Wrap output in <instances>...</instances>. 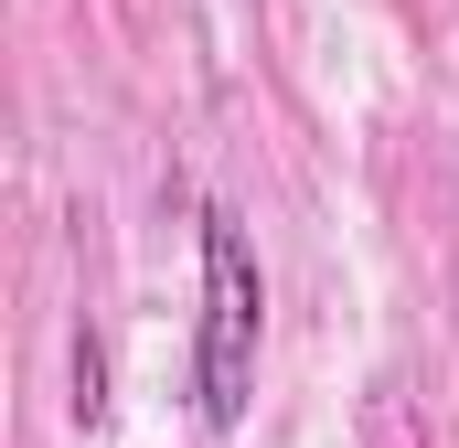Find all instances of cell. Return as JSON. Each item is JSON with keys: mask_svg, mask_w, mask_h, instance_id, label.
I'll return each instance as SVG.
<instances>
[{"mask_svg": "<svg viewBox=\"0 0 459 448\" xmlns=\"http://www.w3.org/2000/svg\"><path fill=\"white\" fill-rule=\"evenodd\" d=\"M256 352H267V278L256 246L225 203H204V332H193V406L204 427H235L256 395Z\"/></svg>", "mask_w": 459, "mask_h": 448, "instance_id": "1", "label": "cell"}, {"mask_svg": "<svg viewBox=\"0 0 459 448\" xmlns=\"http://www.w3.org/2000/svg\"><path fill=\"white\" fill-rule=\"evenodd\" d=\"M108 417V352H97V332L75 341V427H97Z\"/></svg>", "mask_w": 459, "mask_h": 448, "instance_id": "2", "label": "cell"}]
</instances>
